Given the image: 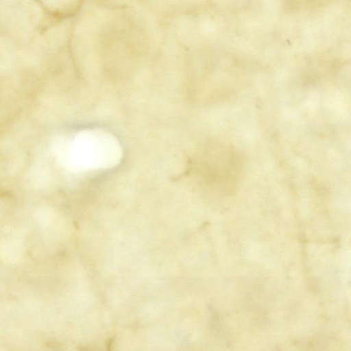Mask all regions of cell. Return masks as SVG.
<instances>
[{
	"label": "cell",
	"mask_w": 351,
	"mask_h": 351,
	"mask_svg": "<svg viewBox=\"0 0 351 351\" xmlns=\"http://www.w3.org/2000/svg\"><path fill=\"white\" fill-rule=\"evenodd\" d=\"M78 147V154L82 163L88 168L101 167L110 164L119 157V150L113 139L106 134H88L86 139L83 138ZM111 165V164H110Z\"/></svg>",
	"instance_id": "cell-1"
}]
</instances>
